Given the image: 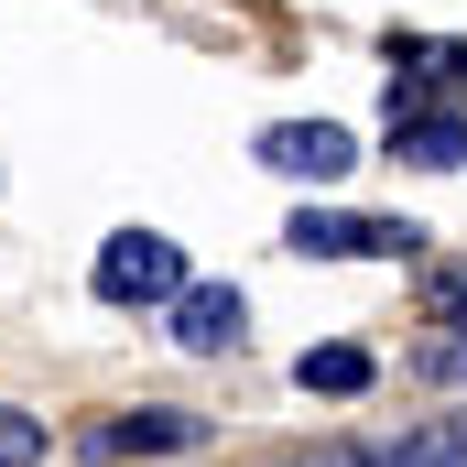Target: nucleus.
I'll list each match as a JSON object with an SVG mask.
<instances>
[{
  "mask_svg": "<svg viewBox=\"0 0 467 467\" xmlns=\"http://www.w3.org/2000/svg\"><path fill=\"white\" fill-rule=\"evenodd\" d=\"M294 380L348 402V391H369V348H305V358H294Z\"/></svg>",
  "mask_w": 467,
  "mask_h": 467,
  "instance_id": "423d86ee",
  "label": "nucleus"
},
{
  "mask_svg": "<svg viewBox=\"0 0 467 467\" xmlns=\"http://www.w3.org/2000/svg\"><path fill=\"white\" fill-rule=\"evenodd\" d=\"M44 457V424H33V413H11V402H0V467H33Z\"/></svg>",
  "mask_w": 467,
  "mask_h": 467,
  "instance_id": "1a4fd4ad",
  "label": "nucleus"
},
{
  "mask_svg": "<svg viewBox=\"0 0 467 467\" xmlns=\"http://www.w3.org/2000/svg\"><path fill=\"white\" fill-rule=\"evenodd\" d=\"M391 152L424 163V174H457L467 163V119L457 109H391Z\"/></svg>",
  "mask_w": 467,
  "mask_h": 467,
  "instance_id": "20e7f679",
  "label": "nucleus"
},
{
  "mask_svg": "<svg viewBox=\"0 0 467 467\" xmlns=\"http://www.w3.org/2000/svg\"><path fill=\"white\" fill-rule=\"evenodd\" d=\"M99 305H174V283H185V250L163 229H109L99 239Z\"/></svg>",
  "mask_w": 467,
  "mask_h": 467,
  "instance_id": "f257e3e1",
  "label": "nucleus"
},
{
  "mask_svg": "<svg viewBox=\"0 0 467 467\" xmlns=\"http://www.w3.org/2000/svg\"><path fill=\"white\" fill-rule=\"evenodd\" d=\"M261 163L294 174V185H337V174L358 163V141L337 130V119H272V130H261Z\"/></svg>",
  "mask_w": 467,
  "mask_h": 467,
  "instance_id": "f03ea898",
  "label": "nucleus"
},
{
  "mask_svg": "<svg viewBox=\"0 0 467 467\" xmlns=\"http://www.w3.org/2000/svg\"><path fill=\"white\" fill-rule=\"evenodd\" d=\"M239 327H250V305H239L229 283H174V337H185L196 358H229Z\"/></svg>",
  "mask_w": 467,
  "mask_h": 467,
  "instance_id": "7ed1b4c3",
  "label": "nucleus"
},
{
  "mask_svg": "<svg viewBox=\"0 0 467 467\" xmlns=\"http://www.w3.org/2000/svg\"><path fill=\"white\" fill-rule=\"evenodd\" d=\"M391 467H467V424H446V435H413Z\"/></svg>",
  "mask_w": 467,
  "mask_h": 467,
  "instance_id": "6e6552de",
  "label": "nucleus"
},
{
  "mask_svg": "<svg viewBox=\"0 0 467 467\" xmlns=\"http://www.w3.org/2000/svg\"><path fill=\"white\" fill-rule=\"evenodd\" d=\"M196 435H207V413H174V402H141V413H119V424L99 435V446H109V457H174V446H196Z\"/></svg>",
  "mask_w": 467,
  "mask_h": 467,
  "instance_id": "39448f33",
  "label": "nucleus"
},
{
  "mask_svg": "<svg viewBox=\"0 0 467 467\" xmlns=\"http://www.w3.org/2000/svg\"><path fill=\"white\" fill-rule=\"evenodd\" d=\"M446 327H457V337H435L424 369H446V380H457V369H467V283H446Z\"/></svg>",
  "mask_w": 467,
  "mask_h": 467,
  "instance_id": "0eeeda50",
  "label": "nucleus"
}]
</instances>
